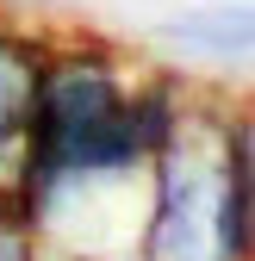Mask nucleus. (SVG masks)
I'll list each match as a JSON object with an SVG mask.
<instances>
[{
	"instance_id": "obj_1",
	"label": "nucleus",
	"mask_w": 255,
	"mask_h": 261,
	"mask_svg": "<svg viewBox=\"0 0 255 261\" xmlns=\"http://www.w3.org/2000/svg\"><path fill=\"white\" fill-rule=\"evenodd\" d=\"M131 261H249L231 168V112L193 93L174 137L149 155V199Z\"/></svg>"
},
{
	"instance_id": "obj_2",
	"label": "nucleus",
	"mask_w": 255,
	"mask_h": 261,
	"mask_svg": "<svg viewBox=\"0 0 255 261\" xmlns=\"http://www.w3.org/2000/svg\"><path fill=\"white\" fill-rule=\"evenodd\" d=\"M168 44L206 50V56H255V0H212V7H187L162 25Z\"/></svg>"
},
{
	"instance_id": "obj_3",
	"label": "nucleus",
	"mask_w": 255,
	"mask_h": 261,
	"mask_svg": "<svg viewBox=\"0 0 255 261\" xmlns=\"http://www.w3.org/2000/svg\"><path fill=\"white\" fill-rule=\"evenodd\" d=\"M44 237L31 230V218L13 205V199H0V261H38Z\"/></svg>"
},
{
	"instance_id": "obj_4",
	"label": "nucleus",
	"mask_w": 255,
	"mask_h": 261,
	"mask_svg": "<svg viewBox=\"0 0 255 261\" xmlns=\"http://www.w3.org/2000/svg\"><path fill=\"white\" fill-rule=\"evenodd\" d=\"M38 261H100V255H81V249H56V243H44Z\"/></svg>"
}]
</instances>
